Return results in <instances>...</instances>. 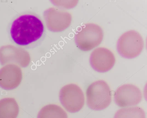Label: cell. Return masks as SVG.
I'll list each match as a JSON object with an SVG mask.
<instances>
[{
	"label": "cell",
	"instance_id": "cell-1",
	"mask_svg": "<svg viewBox=\"0 0 147 118\" xmlns=\"http://www.w3.org/2000/svg\"><path fill=\"white\" fill-rule=\"evenodd\" d=\"M44 26L36 16L31 14L22 15L13 21L11 35L14 42L26 46L39 39L42 36Z\"/></svg>",
	"mask_w": 147,
	"mask_h": 118
},
{
	"label": "cell",
	"instance_id": "cell-2",
	"mask_svg": "<svg viewBox=\"0 0 147 118\" xmlns=\"http://www.w3.org/2000/svg\"><path fill=\"white\" fill-rule=\"evenodd\" d=\"M87 105L93 110L100 111L111 102L110 87L105 81L99 80L92 83L86 90Z\"/></svg>",
	"mask_w": 147,
	"mask_h": 118
},
{
	"label": "cell",
	"instance_id": "cell-3",
	"mask_svg": "<svg viewBox=\"0 0 147 118\" xmlns=\"http://www.w3.org/2000/svg\"><path fill=\"white\" fill-rule=\"evenodd\" d=\"M104 33L100 26L94 24H86L77 32L74 40L77 47L83 51L91 50L100 44Z\"/></svg>",
	"mask_w": 147,
	"mask_h": 118
},
{
	"label": "cell",
	"instance_id": "cell-4",
	"mask_svg": "<svg viewBox=\"0 0 147 118\" xmlns=\"http://www.w3.org/2000/svg\"><path fill=\"white\" fill-rule=\"evenodd\" d=\"M144 41L137 32L130 31L120 36L117 42V51L125 58L131 59L140 55L144 48Z\"/></svg>",
	"mask_w": 147,
	"mask_h": 118
},
{
	"label": "cell",
	"instance_id": "cell-5",
	"mask_svg": "<svg viewBox=\"0 0 147 118\" xmlns=\"http://www.w3.org/2000/svg\"><path fill=\"white\" fill-rule=\"evenodd\" d=\"M59 99L64 108L70 113L79 112L85 103L83 91L79 86L74 83L65 85L61 89Z\"/></svg>",
	"mask_w": 147,
	"mask_h": 118
},
{
	"label": "cell",
	"instance_id": "cell-6",
	"mask_svg": "<svg viewBox=\"0 0 147 118\" xmlns=\"http://www.w3.org/2000/svg\"><path fill=\"white\" fill-rule=\"evenodd\" d=\"M142 100L141 90L132 84L122 85L117 88L114 95V102L120 107L136 106Z\"/></svg>",
	"mask_w": 147,
	"mask_h": 118
},
{
	"label": "cell",
	"instance_id": "cell-7",
	"mask_svg": "<svg viewBox=\"0 0 147 118\" xmlns=\"http://www.w3.org/2000/svg\"><path fill=\"white\" fill-rule=\"evenodd\" d=\"M89 62L91 67L95 71L105 73L112 68L115 64V58L110 50L100 47L92 52Z\"/></svg>",
	"mask_w": 147,
	"mask_h": 118
},
{
	"label": "cell",
	"instance_id": "cell-8",
	"mask_svg": "<svg viewBox=\"0 0 147 118\" xmlns=\"http://www.w3.org/2000/svg\"><path fill=\"white\" fill-rule=\"evenodd\" d=\"M46 20L48 28L51 31L59 32L69 27L72 16L68 12L51 8L46 12Z\"/></svg>",
	"mask_w": 147,
	"mask_h": 118
},
{
	"label": "cell",
	"instance_id": "cell-9",
	"mask_svg": "<svg viewBox=\"0 0 147 118\" xmlns=\"http://www.w3.org/2000/svg\"><path fill=\"white\" fill-rule=\"evenodd\" d=\"M19 113V107L14 98L0 100V118H17Z\"/></svg>",
	"mask_w": 147,
	"mask_h": 118
},
{
	"label": "cell",
	"instance_id": "cell-10",
	"mask_svg": "<svg viewBox=\"0 0 147 118\" xmlns=\"http://www.w3.org/2000/svg\"><path fill=\"white\" fill-rule=\"evenodd\" d=\"M37 118H68V116L66 112L60 106L49 104L40 110Z\"/></svg>",
	"mask_w": 147,
	"mask_h": 118
},
{
	"label": "cell",
	"instance_id": "cell-11",
	"mask_svg": "<svg viewBox=\"0 0 147 118\" xmlns=\"http://www.w3.org/2000/svg\"><path fill=\"white\" fill-rule=\"evenodd\" d=\"M113 118H146L143 109L140 107L124 108L118 110Z\"/></svg>",
	"mask_w": 147,
	"mask_h": 118
}]
</instances>
